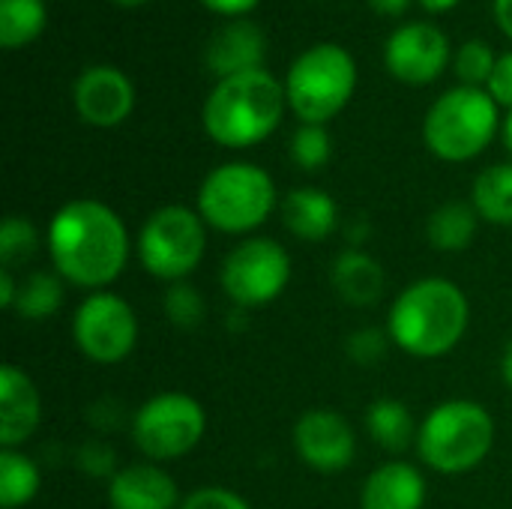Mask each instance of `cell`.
<instances>
[{
	"instance_id": "6da1fadb",
	"label": "cell",
	"mask_w": 512,
	"mask_h": 509,
	"mask_svg": "<svg viewBox=\"0 0 512 509\" xmlns=\"http://www.w3.org/2000/svg\"><path fill=\"white\" fill-rule=\"evenodd\" d=\"M129 231L123 219L96 198L66 201L48 225V255L66 282L102 291L129 261Z\"/></svg>"
},
{
	"instance_id": "7a4b0ae2",
	"label": "cell",
	"mask_w": 512,
	"mask_h": 509,
	"mask_svg": "<svg viewBox=\"0 0 512 509\" xmlns=\"http://www.w3.org/2000/svg\"><path fill=\"white\" fill-rule=\"evenodd\" d=\"M471 321L465 291L441 276L411 282L390 306L387 333L396 348L411 357L435 360L450 354Z\"/></svg>"
},
{
	"instance_id": "3957f363",
	"label": "cell",
	"mask_w": 512,
	"mask_h": 509,
	"mask_svg": "<svg viewBox=\"0 0 512 509\" xmlns=\"http://www.w3.org/2000/svg\"><path fill=\"white\" fill-rule=\"evenodd\" d=\"M285 105V84H279L267 69H255L216 81L204 99L201 123L219 147L246 150L276 132Z\"/></svg>"
},
{
	"instance_id": "277c9868",
	"label": "cell",
	"mask_w": 512,
	"mask_h": 509,
	"mask_svg": "<svg viewBox=\"0 0 512 509\" xmlns=\"http://www.w3.org/2000/svg\"><path fill=\"white\" fill-rule=\"evenodd\" d=\"M495 444L492 414L471 399L441 402L426 414L417 432L420 459L438 474H465L483 465Z\"/></svg>"
},
{
	"instance_id": "5b68a950",
	"label": "cell",
	"mask_w": 512,
	"mask_h": 509,
	"mask_svg": "<svg viewBox=\"0 0 512 509\" xmlns=\"http://www.w3.org/2000/svg\"><path fill=\"white\" fill-rule=\"evenodd\" d=\"M501 105L483 87H453L441 93L423 120L426 147L444 162H471L501 129Z\"/></svg>"
},
{
	"instance_id": "8992f818",
	"label": "cell",
	"mask_w": 512,
	"mask_h": 509,
	"mask_svg": "<svg viewBox=\"0 0 512 509\" xmlns=\"http://www.w3.org/2000/svg\"><path fill=\"white\" fill-rule=\"evenodd\" d=\"M276 207L273 177L252 162L216 165L198 189L201 219L222 234H246L267 222Z\"/></svg>"
},
{
	"instance_id": "52a82bcc",
	"label": "cell",
	"mask_w": 512,
	"mask_h": 509,
	"mask_svg": "<svg viewBox=\"0 0 512 509\" xmlns=\"http://www.w3.org/2000/svg\"><path fill=\"white\" fill-rule=\"evenodd\" d=\"M357 90V63L351 51L333 42L306 48L288 69L285 96L288 108L303 123L324 126L351 102Z\"/></svg>"
},
{
	"instance_id": "ba28073f",
	"label": "cell",
	"mask_w": 512,
	"mask_h": 509,
	"mask_svg": "<svg viewBox=\"0 0 512 509\" xmlns=\"http://www.w3.org/2000/svg\"><path fill=\"white\" fill-rule=\"evenodd\" d=\"M204 225L207 222L201 213L183 204L153 210L135 240L141 267L162 282H186V276L198 270L207 249Z\"/></svg>"
},
{
	"instance_id": "9c48e42d",
	"label": "cell",
	"mask_w": 512,
	"mask_h": 509,
	"mask_svg": "<svg viewBox=\"0 0 512 509\" xmlns=\"http://www.w3.org/2000/svg\"><path fill=\"white\" fill-rule=\"evenodd\" d=\"M207 432V414L189 393H159L132 417V441L150 462H174L192 453Z\"/></svg>"
},
{
	"instance_id": "30bf717a",
	"label": "cell",
	"mask_w": 512,
	"mask_h": 509,
	"mask_svg": "<svg viewBox=\"0 0 512 509\" xmlns=\"http://www.w3.org/2000/svg\"><path fill=\"white\" fill-rule=\"evenodd\" d=\"M219 279L237 309H258L285 294L291 282V255L270 237H249L228 252Z\"/></svg>"
},
{
	"instance_id": "8fae6325",
	"label": "cell",
	"mask_w": 512,
	"mask_h": 509,
	"mask_svg": "<svg viewBox=\"0 0 512 509\" xmlns=\"http://www.w3.org/2000/svg\"><path fill=\"white\" fill-rule=\"evenodd\" d=\"M72 339L87 360L114 366L132 354L138 342V318L123 297L93 291L72 315Z\"/></svg>"
},
{
	"instance_id": "7c38bea8",
	"label": "cell",
	"mask_w": 512,
	"mask_h": 509,
	"mask_svg": "<svg viewBox=\"0 0 512 509\" xmlns=\"http://www.w3.org/2000/svg\"><path fill=\"white\" fill-rule=\"evenodd\" d=\"M450 39L429 21H408L396 27L384 45V63L402 84H432L450 63Z\"/></svg>"
},
{
	"instance_id": "4fadbf2b",
	"label": "cell",
	"mask_w": 512,
	"mask_h": 509,
	"mask_svg": "<svg viewBox=\"0 0 512 509\" xmlns=\"http://www.w3.org/2000/svg\"><path fill=\"white\" fill-rule=\"evenodd\" d=\"M294 450L312 471L336 474L354 462L357 435L342 414L330 408H312L294 423Z\"/></svg>"
},
{
	"instance_id": "5bb4252c",
	"label": "cell",
	"mask_w": 512,
	"mask_h": 509,
	"mask_svg": "<svg viewBox=\"0 0 512 509\" xmlns=\"http://www.w3.org/2000/svg\"><path fill=\"white\" fill-rule=\"evenodd\" d=\"M72 102L87 126L111 129L120 126L135 108V87L126 72L96 63L87 66L72 84Z\"/></svg>"
},
{
	"instance_id": "9a60e30c",
	"label": "cell",
	"mask_w": 512,
	"mask_h": 509,
	"mask_svg": "<svg viewBox=\"0 0 512 509\" xmlns=\"http://www.w3.org/2000/svg\"><path fill=\"white\" fill-rule=\"evenodd\" d=\"M39 423L42 399L33 378L15 363H6L0 369V447L18 450L24 441L33 438Z\"/></svg>"
},
{
	"instance_id": "2e32d148",
	"label": "cell",
	"mask_w": 512,
	"mask_h": 509,
	"mask_svg": "<svg viewBox=\"0 0 512 509\" xmlns=\"http://www.w3.org/2000/svg\"><path fill=\"white\" fill-rule=\"evenodd\" d=\"M111 509H180V492L168 471L156 462H138L120 468L108 480Z\"/></svg>"
},
{
	"instance_id": "e0dca14e",
	"label": "cell",
	"mask_w": 512,
	"mask_h": 509,
	"mask_svg": "<svg viewBox=\"0 0 512 509\" xmlns=\"http://www.w3.org/2000/svg\"><path fill=\"white\" fill-rule=\"evenodd\" d=\"M264 54H267L264 30L246 18H234L213 33L207 45V69L222 81L231 75L264 69Z\"/></svg>"
},
{
	"instance_id": "ac0fdd59",
	"label": "cell",
	"mask_w": 512,
	"mask_h": 509,
	"mask_svg": "<svg viewBox=\"0 0 512 509\" xmlns=\"http://www.w3.org/2000/svg\"><path fill=\"white\" fill-rule=\"evenodd\" d=\"M426 480L408 462H384L375 468L360 492V509H423Z\"/></svg>"
},
{
	"instance_id": "d6986e66",
	"label": "cell",
	"mask_w": 512,
	"mask_h": 509,
	"mask_svg": "<svg viewBox=\"0 0 512 509\" xmlns=\"http://www.w3.org/2000/svg\"><path fill=\"white\" fill-rule=\"evenodd\" d=\"M330 285L333 291L351 303V306H375L384 294L387 276L378 258H372L369 252L351 246L345 252H339L330 264Z\"/></svg>"
},
{
	"instance_id": "ffe728a7",
	"label": "cell",
	"mask_w": 512,
	"mask_h": 509,
	"mask_svg": "<svg viewBox=\"0 0 512 509\" xmlns=\"http://www.w3.org/2000/svg\"><path fill=\"white\" fill-rule=\"evenodd\" d=\"M282 222L297 240L321 243L336 231L339 207L324 189L300 186V189H291L288 198L282 201Z\"/></svg>"
},
{
	"instance_id": "44dd1931",
	"label": "cell",
	"mask_w": 512,
	"mask_h": 509,
	"mask_svg": "<svg viewBox=\"0 0 512 509\" xmlns=\"http://www.w3.org/2000/svg\"><path fill=\"white\" fill-rule=\"evenodd\" d=\"M366 432L387 453H405L417 444V426L405 402L399 399H375L366 408Z\"/></svg>"
},
{
	"instance_id": "7402d4cb",
	"label": "cell",
	"mask_w": 512,
	"mask_h": 509,
	"mask_svg": "<svg viewBox=\"0 0 512 509\" xmlns=\"http://www.w3.org/2000/svg\"><path fill=\"white\" fill-rule=\"evenodd\" d=\"M480 228V213L468 201H447L441 204L429 222H426V237L438 252H465Z\"/></svg>"
},
{
	"instance_id": "603a6c76",
	"label": "cell",
	"mask_w": 512,
	"mask_h": 509,
	"mask_svg": "<svg viewBox=\"0 0 512 509\" xmlns=\"http://www.w3.org/2000/svg\"><path fill=\"white\" fill-rule=\"evenodd\" d=\"M471 204L483 222L512 228V162L480 171L471 189Z\"/></svg>"
},
{
	"instance_id": "cb8c5ba5",
	"label": "cell",
	"mask_w": 512,
	"mask_h": 509,
	"mask_svg": "<svg viewBox=\"0 0 512 509\" xmlns=\"http://www.w3.org/2000/svg\"><path fill=\"white\" fill-rule=\"evenodd\" d=\"M45 24H48L45 0H0V45L6 51L36 42Z\"/></svg>"
},
{
	"instance_id": "d4e9b609",
	"label": "cell",
	"mask_w": 512,
	"mask_h": 509,
	"mask_svg": "<svg viewBox=\"0 0 512 509\" xmlns=\"http://www.w3.org/2000/svg\"><path fill=\"white\" fill-rule=\"evenodd\" d=\"M42 477L33 459H27L21 450H3L0 447V507L21 509L39 495Z\"/></svg>"
},
{
	"instance_id": "484cf974",
	"label": "cell",
	"mask_w": 512,
	"mask_h": 509,
	"mask_svg": "<svg viewBox=\"0 0 512 509\" xmlns=\"http://www.w3.org/2000/svg\"><path fill=\"white\" fill-rule=\"evenodd\" d=\"M63 276L60 273H45L36 270L30 273L21 285H18V297H15V315L24 321H45L51 318L60 306H63Z\"/></svg>"
},
{
	"instance_id": "4316f807",
	"label": "cell",
	"mask_w": 512,
	"mask_h": 509,
	"mask_svg": "<svg viewBox=\"0 0 512 509\" xmlns=\"http://www.w3.org/2000/svg\"><path fill=\"white\" fill-rule=\"evenodd\" d=\"M39 249V234L27 216H6L0 225V261L3 267L15 270L18 264L30 261Z\"/></svg>"
},
{
	"instance_id": "83f0119b",
	"label": "cell",
	"mask_w": 512,
	"mask_h": 509,
	"mask_svg": "<svg viewBox=\"0 0 512 509\" xmlns=\"http://www.w3.org/2000/svg\"><path fill=\"white\" fill-rule=\"evenodd\" d=\"M162 312L165 318L180 327V330H195L201 327L204 315H207V303L201 297V291L189 282H171V288L162 297Z\"/></svg>"
},
{
	"instance_id": "f1b7e54d",
	"label": "cell",
	"mask_w": 512,
	"mask_h": 509,
	"mask_svg": "<svg viewBox=\"0 0 512 509\" xmlns=\"http://www.w3.org/2000/svg\"><path fill=\"white\" fill-rule=\"evenodd\" d=\"M291 156L303 171H318L330 162L333 156V141L327 126L318 123H303L294 138H291Z\"/></svg>"
},
{
	"instance_id": "f546056e",
	"label": "cell",
	"mask_w": 512,
	"mask_h": 509,
	"mask_svg": "<svg viewBox=\"0 0 512 509\" xmlns=\"http://www.w3.org/2000/svg\"><path fill=\"white\" fill-rule=\"evenodd\" d=\"M456 75L462 78L465 87H483L489 84L495 66H498V54L492 51L489 42L483 39H468L459 51H456Z\"/></svg>"
},
{
	"instance_id": "4dcf8cb0",
	"label": "cell",
	"mask_w": 512,
	"mask_h": 509,
	"mask_svg": "<svg viewBox=\"0 0 512 509\" xmlns=\"http://www.w3.org/2000/svg\"><path fill=\"white\" fill-rule=\"evenodd\" d=\"M390 333L387 330H378V327H363V330H354L348 336V357L357 363V366H375L381 363V357L387 354V345H390Z\"/></svg>"
},
{
	"instance_id": "1f68e13d",
	"label": "cell",
	"mask_w": 512,
	"mask_h": 509,
	"mask_svg": "<svg viewBox=\"0 0 512 509\" xmlns=\"http://www.w3.org/2000/svg\"><path fill=\"white\" fill-rule=\"evenodd\" d=\"M180 509H252L246 498H240L231 489L222 486H207V489H195L192 495L183 498Z\"/></svg>"
},
{
	"instance_id": "d6a6232c",
	"label": "cell",
	"mask_w": 512,
	"mask_h": 509,
	"mask_svg": "<svg viewBox=\"0 0 512 509\" xmlns=\"http://www.w3.org/2000/svg\"><path fill=\"white\" fill-rule=\"evenodd\" d=\"M78 465L81 471L93 474V477H114V453L102 444V441H90L78 450Z\"/></svg>"
},
{
	"instance_id": "836d02e7",
	"label": "cell",
	"mask_w": 512,
	"mask_h": 509,
	"mask_svg": "<svg viewBox=\"0 0 512 509\" xmlns=\"http://www.w3.org/2000/svg\"><path fill=\"white\" fill-rule=\"evenodd\" d=\"M486 90L492 93V99H495L498 105H504V108H510L512 111V51L498 57V66H495V72H492Z\"/></svg>"
},
{
	"instance_id": "e575fe53",
	"label": "cell",
	"mask_w": 512,
	"mask_h": 509,
	"mask_svg": "<svg viewBox=\"0 0 512 509\" xmlns=\"http://www.w3.org/2000/svg\"><path fill=\"white\" fill-rule=\"evenodd\" d=\"M210 12L216 15H231V18H240L246 12H252L261 0H201Z\"/></svg>"
},
{
	"instance_id": "d590c367",
	"label": "cell",
	"mask_w": 512,
	"mask_h": 509,
	"mask_svg": "<svg viewBox=\"0 0 512 509\" xmlns=\"http://www.w3.org/2000/svg\"><path fill=\"white\" fill-rule=\"evenodd\" d=\"M15 297H18V282L12 276L9 267H0V306L15 309Z\"/></svg>"
},
{
	"instance_id": "8d00e7d4",
	"label": "cell",
	"mask_w": 512,
	"mask_h": 509,
	"mask_svg": "<svg viewBox=\"0 0 512 509\" xmlns=\"http://www.w3.org/2000/svg\"><path fill=\"white\" fill-rule=\"evenodd\" d=\"M492 12H495V24L501 27V33L512 39V0H492Z\"/></svg>"
},
{
	"instance_id": "74e56055",
	"label": "cell",
	"mask_w": 512,
	"mask_h": 509,
	"mask_svg": "<svg viewBox=\"0 0 512 509\" xmlns=\"http://www.w3.org/2000/svg\"><path fill=\"white\" fill-rule=\"evenodd\" d=\"M369 6H372L378 15H390V18H396V15H402V12L411 6V0H369Z\"/></svg>"
},
{
	"instance_id": "f35d334b",
	"label": "cell",
	"mask_w": 512,
	"mask_h": 509,
	"mask_svg": "<svg viewBox=\"0 0 512 509\" xmlns=\"http://www.w3.org/2000/svg\"><path fill=\"white\" fill-rule=\"evenodd\" d=\"M501 375H504L507 387L512 390V339L504 345V354H501Z\"/></svg>"
},
{
	"instance_id": "ab89813d",
	"label": "cell",
	"mask_w": 512,
	"mask_h": 509,
	"mask_svg": "<svg viewBox=\"0 0 512 509\" xmlns=\"http://www.w3.org/2000/svg\"><path fill=\"white\" fill-rule=\"evenodd\" d=\"M459 0H420V6L426 12H450Z\"/></svg>"
},
{
	"instance_id": "60d3db41",
	"label": "cell",
	"mask_w": 512,
	"mask_h": 509,
	"mask_svg": "<svg viewBox=\"0 0 512 509\" xmlns=\"http://www.w3.org/2000/svg\"><path fill=\"white\" fill-rule=\"evenodd\" d=\"M504 144H507V150H510L512 156V111L507 114V120H504Z\"/></svg>"
},
{
	"instance_id": "b9f144b4",
	"label": "cell",
	"mask_w": 512,
	"mask_h": 509,
	"mask_svg": "<svg viewBox=\"0 0 512 509\" xmlns=\"http://www.w3.org/2000/svg\"><path fill=\"white\" fill-rule=\"evenodd\" d=\"M111 3H117V6H126V9H132V6H144V3H150V0H111Z\"/></svg>"
}]
</instances>
